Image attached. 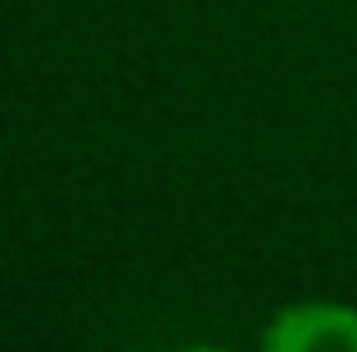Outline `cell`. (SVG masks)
<instances>
[{
  "label": "cell",
  "instance_id": "1",
  "mask_svg": "<svg viewBox=\"0 0 357 352\" xmlns=\"http://www.w3.org/2000/svg\"><path fill=\"white\" fill-rule=\"evenodd\" d=\"M271 348H290V352H309V348H357V309H333V304H304V309H285L271 333Z\"/></svg>",
  "mask_w": 357,
  "mask_h": 352
}]
</instances>
